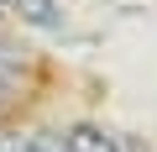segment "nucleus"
<instances>
[{"label":"nucleus","mask_w":157,"mask_h":152,"mask_svg":"<svg viewBox=\"0 0 157 152\" xmlns=\"http://www.w3.org/2000/svg\"><path fill=\"white\" fill-rule=\"evenodd\" d=\"M63 147H68V152H121V142H115L110 131H100V126H73V131L63 136Z\"/></svg>","instance_id":"obj_1"},{"label":"nucleus","mask_w":157,"mask_h":152,"mask_svg":"<svg viewBox=\"0 0 157 152\" xmlns=\"http://www.w3.org/2000/svg\"><path fill=\"white\" fill-rule=\"evenodd\" d=\"M16 152H68V147H63V131H37V136L16 142Z\"/></svg>","instance_id":"obj_2"},{"label":"nucleus","mask_w":157,"mask_h":152,"mask_svg":"<svg viewBox=\"0 0 157 152\" xmlns=\"http://www.w3.org/2000/svg\"><path fill=\"white\" fill-rule=\"evenodd\" d=\"M11 89H16V79H11V68H0V105L11 100Z\"/></svg>","instance_id":"obj_3"},{"label":"nucleus","mask_w":157,"mask_h":152,"mask_svg":"<svg viewBox=\"0 0 157 152\" xmlns=\"http://www.w3.org/2000/svg\"><path fill=\"white\" fill-rule=\"evenodd\" d=\"M0 152H16V136H0Z\"/></svg>","instance_id":"obj_4"},{"label":"nucleus","mask_w":157,"mask_h":152,"mask_svg":"<svg viewBox=\"0 0 157 152\" xmlns=\"http://www.w3.org/2000/svg\"><path fill=\"white\" fill-rule=\"evenodd\" d=\"M6 53H11V42H6V37H0V58H6Z\"/></svg>","instance_id":"obj_5"}]
</instances>
